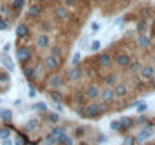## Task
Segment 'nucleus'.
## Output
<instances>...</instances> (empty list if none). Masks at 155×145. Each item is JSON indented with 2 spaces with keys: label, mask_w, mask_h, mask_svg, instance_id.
<instances>
[{
  "label": "nucleus",
  "mask_w": 155,
  "mask_h": 145,
  "mask_svg": "<svg viewBox=\"0 0 155 145\" xmlns=\"http://www.w3.org/2000/svg\"><path fill=\"white\" fill-rule=\"evenodd\" d=\"M0 82H5V83H9V74L8 73H0Z\"/></svg>",
  "instance_id": "24"
},
{
  "label": "nucleus",
  "mask_w": 155,
  "mask_h": 145,
  "mask_svg": "<svg viewBox=\"0 0 155 145\" xmlns=\"http://www.w3.org/2000/svg\"><path fill=\"white\" fill-rule=\"evenodd\" d=\"M100 47H101V43H100V41H94V43H92V50H94V51L100 50Z\"/></svg>",
  "instance_id": "29"
},
{
  "label": "nucleus",
  "mask_w": 155,
  "mask_h": 145,
  "mask_svg": "<svg viewBox=\"0 0 155 145\" xmlns=\"http://www.w3.org/2000/svg\"><path fill=\"white\" fill-rule=\"evenodd\" d=\"M140 68H142V64L137 62V60L136 62H130V65H128V70H130L131 74H139Z\"/></svg>",
  "instance_id": "13"
},
{
  "label": "nucleus",
  "mask_w": 155,
  "mask_h": 145,
  "mask_svg": "<svg viewBox=\"0 0 155 145\" xmlns=\"http://www.w3.org/2000/svg\"><path fill=\"white\" fill-rule=\"evenodd\" d=\"M116 62H117V65L119 67H128L130 65V56L128 54H125V53H120V54H117V59H116Z\"/></svg>",
  "instance_id": "7"
},
{
  "label": "nucleus",
  "mask_w": 155,
  "mask_h": 145,
  "mask_svg": "<svg viewBox=\"0 0 155 145\" xmlns=\"http://www.w3.org/2000/svg\"><path fill=\"white\" fill-rule=\"evenodd\" d=\"M103 2H107V0H103Z\"/></svg>",
  "instance_id": "43"
},
{
  "label": "nucleus",
  "mask_w": 155,
  "mask_h": 145,
  "mask_svg": "<svg viewBox=\"0 0 155 145\" xmlns=\"http://www.w3.org/2000/svg\"><path fill=\"white\" fill-rule=\"evenodd\" d=\"M23 6H24V0H14V2H12V8H14L15 11H20Z\"/></svg>",
  "instance_id": "21"
},
{
  "label": "nucleus",
  "mask_w": 155,
  "mask_h": 145,
  "mask_svg": "<svg viewBox=\"0 0 155 145\" xmlns=\"http://www.w3.org/2000/svg\"><path fill=\"white\" fill-rule=\"evenodd\" d=\"M74 3H75V0H65V5L66 6H72Z\"/></svg>",
  "instance_id": "32"
},
{
  "label": "nucleus",
  "mask_w": 155,
  "mask_h": 145,
  "mask_svg": "<svg viewBox=\"0 0 155 145\" xmlns=\"http://www.w3.org/2000/svg\"><path fill=\"white\" fill-rule=\"evenodd\" d=\"M80 57H81V54H80V53H78V51H77V53H75V54H74V57H72V60H71V62H72V65H74V67H75V65H77V64H78V62H80Z\"/></svg>",
  "instance_id": "25"
},
{
  "label": "nucleus",
  "mask_w": 155,
  "mask_h": 145,
  "mask_svg": "<svg viewBox=\"0 0 155 145\" xmlns=\"http://www.w3.org/2000/svg\"><path fill=\"white\" fill-rule=\"evenodd\" d=\"M50 53H51V56H56V57H59V56L62 54V50H60L59 47H51Z\"/></svg>",
  "instance_id": "23"
},
{
  "label": "nucleus",
  "mask_w": 155,
  "mask_h": 145,
  "mask_svg": "<svg viewBox=\"0 0 155 145\" xmlns=\"http://www.w3.org/2000/svg\"><path fill=\"white\" fill-rule=\"evenodd\" d=\"M151 80H152V86H154V88H155V76H154V77H152V79H151Z\"/></svg>",
  "instance_id": "38"
},
{
  "label": "nucleus",
  "mask_w": 155,
  "mask_h": 145,
  "mask_svg": "<svg viewBox=\"0 0 155 145\" xmlns=\"http://www.w3.org/2000/svg\"><path fill=\"white\" fill-rule=\"evenodd\" d=\"M154 48H155V43H154Z\"/></svg>",
  "instance_id": "42"
},
{
  "label": "nucleus",
  "mask_w": 155,
  "mask_h": 145,
  "mask_svg": "<svg viewBox=\"0 0 155 145\" xmlns=\"http://www.w3.org/2000/svg\"><path fill=\"white\" fill-rule=\"evenodd\" d=\"M44 64H45V67H47L48 70H56V68L59 67L57 57H56V56H51V54L45 57V62H44Z\"/></svg>",
  "instance_id": "6"
},
{
  "label": "nucleus",
  "mask_w": 155,
  "mask_h": 145,
  "mask_svg": "<svg viewBox=\"0 0 155 145\" xmlns=\"http://www.w3.org/2000/svg\"><path fill=\"white\" fill-rule=\"evenodd\" d=\"M33 109H36V110H45L47 106L44 103H38V104H33Z\"/></svg>",
  "instance_id": "27"
},
{
  "label": "nucleus",
  "mask_w": 155,
  "mask_h": 145,
  "mask_svg": "<svg viewBox=\"0 0 155 145\" xmlns=\"http://www.w3.org/2000/svg\"><path fill=\"white\" fill-rule=\"evenodd\" d=\"M3 50H5V53H6V51H9V50H11V44H6Z\"/></svg>",
  "instance_id": "36"
},
{
  "label": "nucleus",
  "mask_w": 155,
  "mask_h": 145,
  "mask_svg": "<svg viewBox=\"0 0 155 145\" xmlns=\"http://www.w3.org/2000/svg\"><path fill=\"white\" fill-rule=\"evenodd\" d=\"M8 29V21L0 18V30H6Z\"/></svg>",
  "instance_id": "28"
},
{
  "label": "nucleus",
  "mask_w": 155,
  "mask_h": 145,
  "mask_svg": "<svg viewBox=\"0 0 155 145\" xmlns=\"http://www.w3.org/2000/svg\"><path fill=\"white\" fill-rule=\"evenodd\" d=\"M139 74H140L143 79H146V80H151V79H152V77L155 76L154 67H151V65H145V67H142V68H140Z\"/></svg>",
  "instance_id": "3"
},
{
  "label": "nucleus",
  "mask_w": 155,
  "mask_h": 145,
  "mask_svg": "<svg viewBox=\"0 0 155 145\" xmlns=\"http://www.w3.org/2000/svg\"><path fill=\"white\" fill-rule=\"evenodd\" d=\"M137 30H139V32H145V30H146V23H145V21H140V23L137 24Z\"/></svg>",
  "instance_id": "26"
},
{
  "label": "nucleus",
  "mask_w": 155,
  "mask_h": 145,
  "mask_svg": "<svg viewBox=\"0 0 155 145\" xmlns=\"http://www.w3.org/2000/svg\"><path fill=\"white\" fill-rule=\"evenodd\" d=\"M116 24H119V23H122V17H119V18H116V21H114Z\"/></svg>",
  "instance_id": "37"
},
{
  "label": "nucleus",
  "mask_w": 155,
  "mask_h": 145,
  "mask_svg": "<svg viewBox=\"0 0 155 145\" xmlns=\"http://www.w3.org/2000/svg\"><path fill=\"white\" fill-rule=\"evenodd\" d=\"M114 94L116 97H125L128 94V88H127V85H114Z\"/></svg>",
  "instance_id": "10"
},
{
  "label": "nucleus",
  "mask_w": 155,
  "mask_h": 145,
  "mask_svg": "<svg viewBox=\"0 0 155 145\" xmlns=\"http://www.w3.org/2000/svg\"><path fill=\"white\" fill-rule=\"evenodd\" d=\"M137 41H139V44L142 46V47H149V38L146 36V35H139V38H137Z\"/></svg>",
  "instance_id": "19"
},
{
  "label": "nucleus",
  "mask_w": 155,
  "mask_h": 145,
  "mask_svg": "<svg viewBox=\"0 0 155 145\" xmlns=\"http://www.w3.org/2000/svg\"><path fill=\"white\" fill-rule=\"evenodd\" d=\"M154 27H155V18H154Z\"/></svg>",
  "instance_id": "39"
},
{
  "label": "nucleus",
  "mask_w": 155,
  "mask_h": 145,
  "mask_svg": "<svg viewBox=\"0 0 155 145\" xmlns=\"http://www.w3.org/2000/svg\"><path fill=\"white\" fill-rule=\"evenodd\" d=\"M39 2H45V0H39Z\"/></svg>",
  "instance_id": "40"
},
{
  "label": "nucleus",
  "mask_w": 155,
  "mask_h": 145,
  "mask_svg": "<svg viewBox=\"0 0 155 145\" xmlns=\"http://www.w3.org/2000/svg\"><path fill=\"white\" fill-rule=\"evenodd\" d=\"M3 145H12V141L6 138V139H3Z\"/></svg>",
  "instance_id": "33"
},
{
  "label": "nucleus",
  "mask_w": 155,
  "mask_h": 145,
  "mask_svg": "<svg viewBox=\"0 0 155 145\" xmlns=\"http://www.w3.org/2000/svg\"><path fill=\"white\" fill-rule=\"evenodd\" d=\"M36 44H38V47L39 48H45L47 46H48V36H47V35H41V36H38Z\"/></svg>",
  "instance_id": "15"
},
{
  "label": "nucleus",
  "mask_w": 155,
  "mask_h": 145,
  "mask_svg": "<svg viewBox=\"0 0 155 145\" xmlns=\"http://www.w3.org/2000/svg\"><path fill=\"white\" fill-rule=\"evenodd\" d=\"M98 60H100V65L101 67H104V68H108L110 65H111V59H110V56L108 54H101L100 57H98Z\"/></svg>",
  "instance_id": "11"
},
{
  "label": "nucleus",
  "mask_w": 155,
  "mask_h": 145,
  "mask_svg": "<svg viewBox=\"0 0 155 145\" xmlns=\"http://www.w3.org/2000/svg\"><path fill=\"white\" fill-rule=\"evenodd\" d=\"M15 33H17V36H20V38H26V36L29 35V29H27L26 24H18L17 29H15Z\"/></svg>",
  "instance_id": "9"
},
{
  "label": "nucleus",
  "mask_w": 155,
  "mask_h": 145,
  "mask_svg": "<svg viewBox=\"0 0 155 145\" xmlns=\"http://www.w3.org/2000/svg\"><path fill=\"white\" fill-rule=\"evenodd\" d=\"M29 94H30V97H35V95H36V91L32 88V85H30V92H29Z\"/></svg>",
  "instance_id": "34"
},
{
  "label": "nucleus",
  "mask_w": 155,
  "mask_h": 145,
  "mask_svg": "<svg viewBox=\"0 0 155 145\" xmlns=\"http://www.w3.org/2000/svg\"><path fill=\"white\" fill-rule=\"evenodd\" d=\"M100 98L103 100L101 103H105L107 106L110 104V103H113L114 100H116V94H114V89H111V88H105L104 91H101V95Z\"/></svg>",
  "instance_id": "1"
},
{
  "label": "nucleus",
  "mask_w": 155,
  "mask_h": 145,
  "mask_svg": "<svg viewBox=\"0 0 155 145\" xmlns=\"http://www.w3.org/2000/svg\"><path fill=\"white\" fill-rule=\"evenodd\" d=\"M9 130L8 129H0V139H6V138H9Z\"/></svg>",
  "instance_id": "22"
},
{
  "label": "nucleus",
  "mask_w": 155,
  "mask_h": 145,
  "mask_svg": "<svg viewBox=\"0 0 155 145\" xmlns=\"http://www.w3.org/2000/svg\"><path fill=\"white\" fill-rule=\"evenodd\" d=\"M145 110H146V104H140V106H139V109H137V112H139V113H142V112H145Z\"/></svg>",
  "instance_id": "30"
},
{
  "label": "nucleus",
  "mask_w": 155,
  "mask_h": 145,
  "mask_svg": "<svg viewBox=\"0 0 155 145\" xmlns=\"http://www.w3.org/2000/svg\"><path fill=\"white\" fill-rule=\"evenodd\" d=\"M100 95H101V91L95 85H89L84 91V98H89V100H97L100 98Z\"/></svg>",
  "instance_id": "2"
},
{
  "label": "nucleus",
  "mask_w": 155,
  "mask_h": 145,
  "mask_svg": "<svg viewBox=\"0 0 155 145\" xmlns=\"http://www.w3.org/2000/svg\"><path fill=\"white\" fill-rule=\"evenodd\" d=\"M30 56H32L30 48L21 47V48H18V50H17V59H18L20 62H26V60H29V59H30Z\"/></svg>",
  "instance_id": "4"
},
{
  "label": "nucleus",
  "mask_w": 155,
  "mask_h": 145,
  "mask_svg": "<svg viewBox=\"0 0 155 145\" xmlns=\"http://www.w3.org/2000/svg\"><path fill=\"white\" fill-rule=\"evenodd\" d=\"M0 116H2V118H3L6 123H9V121L12 119V112H11V110H2Z\"/></svg>",
  "instance_id": "20"
},
{
  "label": "nucleus",
  "mask_w": 155,
  "mask_h": 145,
  "mask_svg": "<svg viewBox=\"0 0 155 145\" xmlns=\"http://www.w3.org/2000/svg\"><path fill=\"white\" fill-rule=\"evenodd\" d=\"M0 60H2V64H3L9 71H14V64H12L11 57H9L6 53H2V54H0Z\"/></svg>",
  "instance_id": "8"
},
{
  "label": "nucleus",
  "mask_w": 155,
  "mask_h": 145,
  "mask_svg": "<svg viewBox=\"0 0 155 145\" xmlns=\"http://www.w3.org/2000/svg\"><path fill=\"white\" fill-rule=\"evenodd\" d=\"M0 11H2V14H3V15H8V14H9V12H8V6H2V9H0Z\"/></svg>",
  "instance_id": "31"
},
{
  "label": "nucleus",
  "mask_w": 155,
  "mask_h": 145,
  "mask_svg": "<svg viewBox=\"0 0 155 145\" xmlns=\"http://www.w3.org/2000/svg\"><path fill=\"white\" fill-rule=\"evenodd\" d=\"M98 29H100V26H98L97 23H94V24H92V30H94V32H97Z\"/></svg>",
  "instance_id": "35"
},
{
  "label": "nucleus",
  "mask_w": 155,
  "mask_h": 145,
  "mask_svg": "<svg viewBox=\"0 0 155 145\" xmlns=\"http://www.w3.org/2000/svg\"><path fill=\"white\" fill-rule=\"evenodd\" d=\"M154 62H155V56H154Z\"/></svg>",
  "instance_id": "41"
},
{
  "label": "nucleus",
  "mask_w": 155,
  "mask_h": 145,
  "mask_svg": "<svg viewBox=\"0 0 155 145\" xmlns=\"http://www.w3.org/2000/svg\"><path fill=\"white\" fill-rule=\"evenodd\" d=\"M56 17H57L59 20H66V18H68V11H66L65 8H57V9H56Z\"/></svg>",
  "instance_id": "16"
},
{
  "label": "nucleus",
  "mask_w": 155,
  "mask_h": 145,
  "mask_svg": "<svg viewBox=\"0 0 155 145\" xmlns=\"http://www.w3.org/2000/svg\"><path fill=\"white\" fill-rule=\"evenodd\" d=\"M116 82H117V76H116L114 73L107 74L105 79H104V83H105V85H116Z\"/></svg>",
  "instance_id": "14"
},
{
  "label": "nucleus",
  "mask_w": 155,
  "mask_h": 145,
  "mask_svg": "<svg viewBox=\"0 0 155 145\" xmlns=\"http://www.w3.org/2000/svg\"><path fill=\"white\" fill-rule=\"evenodd\" d=\"M24 76H26L27 80H33L35 79V70L32 67H26L24 68Z\"/></svg>",
  "instance_id": "18"
},
{
  "label": "nucleus",
  "mask_w": 155,
  "mask_h": 145,
  "mask_svg": "<svg viewBox=\"0 0 155 145\" xmlns=\"http://www.w3.org/2000/svg\"><path fill=\"white\" fill-rule=\"evenodd\" d=\"M48 86L53 88V89H57V88L63 86V79H62V76H59V74L51 76V77L48 79Z\"/></svg>",
  "instance_id": "5"
},
{
  "label": "nucleus",
  "mask_w": 155,
  "mask_h": 145,
  "mask_svg": "<svg viewBox=\"0 0 155 145\" xmlns=\"http://www.w3.org/2000/svg\"><path fill=\"white\" fill-rule=\"evenodd\" d=\"M41 14V8L38 6V5H32L30 8H29V15L30 17H38Z\"/></svg>",
  "instance_id": "17"
},
{
  "label": "nucleus",
  "mask_w": 155,
  "mask_h": 145,
  "mask_svg": "<svg viewBox=\"0 0 155 145\" xmlns=\"http://www.w3.org/2000/svg\"><path fill=\"white\" fill-rule=\"evenodd\" d=\"M81 74H83V71H81L80 68L74 67V68L69 71V79H71V80H78V79H81Z\"/></svg>",
  "instance_id": "12"
}]
</instances>
